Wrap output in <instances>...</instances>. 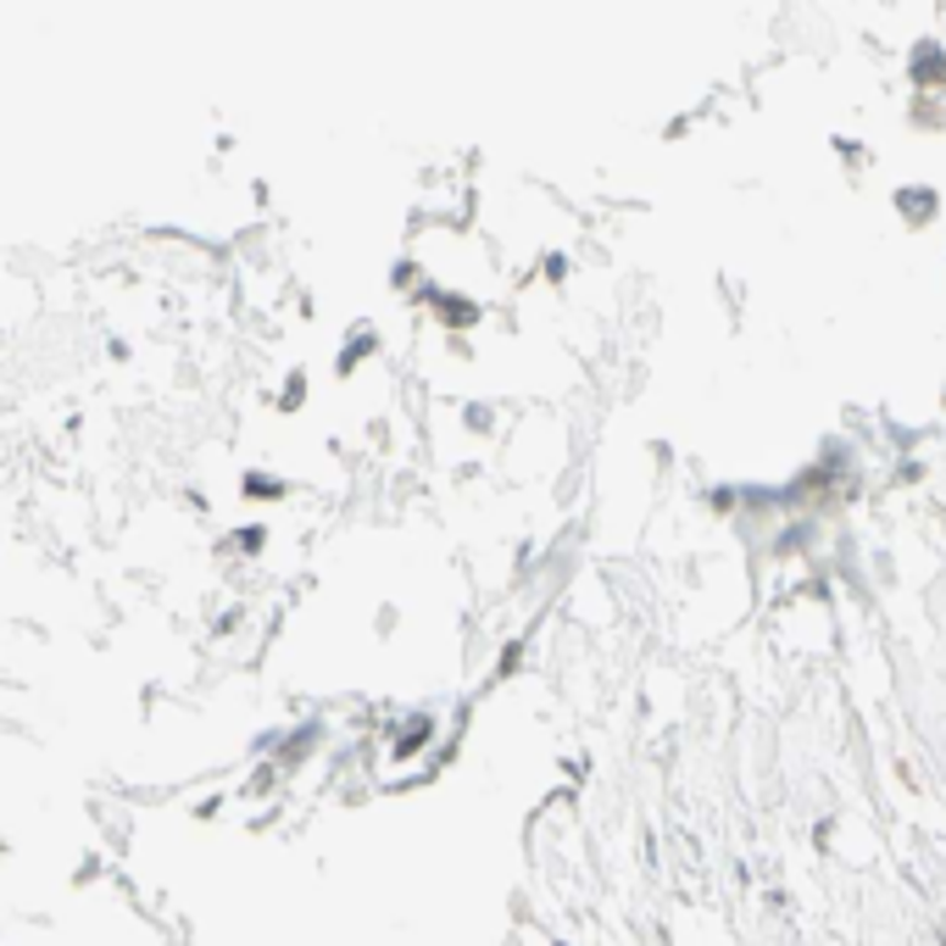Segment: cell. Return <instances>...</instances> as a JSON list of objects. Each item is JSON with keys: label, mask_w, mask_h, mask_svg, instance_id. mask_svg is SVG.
<instances>
[{"label": "cell", "mask_w": 946, "mask_h": 946, "mask_svg": "<svg viewBox=\"0 0 946 946\" xmlns=\"http://www.w3.org/2000/svg\"><path fill=\"white\" fill-rule=\"evenodd\" d=\"M902 129L913 140H946V96H902Z\"/></svg>", "instance_id": "cell-3"}, {"label": "cell", "mask_w": 946, "mask_h": 946, "mask_svg": "<svg viewBox=\"0 0 946 946\" xmlns=\"http://www.w3.org/2000/svg\"><path fill=\"white\" fill-rule=\"evenodd\" d=\"M941 268H946V256H941Z\"/></svg>", "instance_id": "cell-4"}, {"label": "cell", "mask_w": 946, "mask_h": 946, "mask_svg": "<svg viewBox=\"0 0 946 946\" xmlns=\"http://www.w3.org/2000/svg\"><path fill=\"white\" fill-rule=\"evenodd\" d=\"M941 212H946L941 185H930V179H902V185H891V218H897V229L930 234V229L941 223Z\"/></svg>", "instance_id": "cell-2"}, {"label": "cell", "mask_w": 946, "mask_h": 946, "mask_svg": "<svg viewBox=\"0 0 946 946\" xmlns=\"http://www.w3.org/2000/svg\"><path fill=\"white\" fill-rule=\"evenodd\" d=\"M891 62H897L902 96H946V29L908 34Z\"/></svg>", "instance_id": "cell-1"}]
</instances>
